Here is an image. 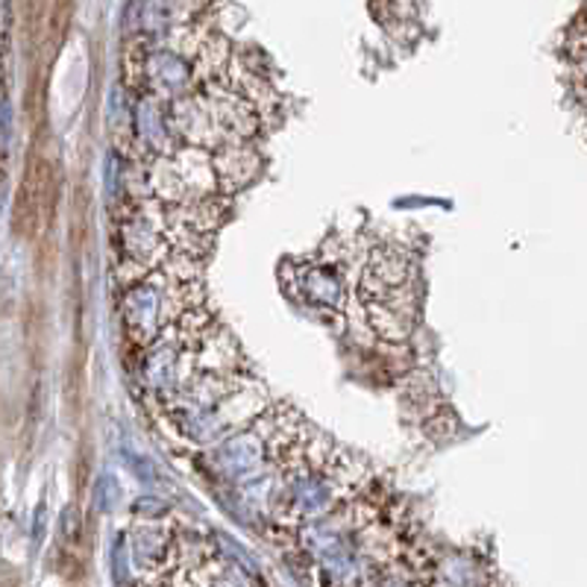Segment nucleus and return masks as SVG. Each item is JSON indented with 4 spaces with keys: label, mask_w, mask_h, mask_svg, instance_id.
Wrapping results in <instances>:
<instances>
[{
    "label": "nucleus",
    "mask_w": 587,
    "mask_h": 587,
    "mask_svg": "<svg viewBox=\"0 0 587 587\" xmlns=\"http://www.w3.org/2000/svg\"><path fill=\"white\" fill-rule=\"evenodd\" d=\"M570 62H573V71H576L578 88L587 95V48L570 50Z\"/></svg>",
    "instance_id": "4"
},
{
    "label": "nucleus",
    "mask_w": 587,
    "mask_h": 587,
    "mask_svg": "<svg viewBox=\"0 0 587 587\" xmlns=\"http://www.w3.org/2000/svg\"><path fill=\"white\" fill-rule=\"evenodd\" d=\"M197 299H200V291L188 277H180L171 268H164L124 291L121 318H124V327L133 341L156 344L176 320L194 311Z\"/></svg>",
    "instance_id": "1"
},
{
    "label": "nucleus",
    "mask_w": 587,
    "mask_h": 587,
    "mask_svg": "<svg viewBox=\"0 0 587 587\" xmlns=\"http://www.w3.org/2000/svg\"><path fill=\"white\" fill-rule=\"evenodd\" d=\"M215 159V174H218V185L223 192H232L239 185L250 183L256 171H259V156L253 154L247 145H227L218 147Z\"/></svg>",
    "instance_id": "3"
},
{
    "label": "nucleus",
    "mask_w": 587,
    "mask_h": 587,
    "mask_svg": "<svg viewBox=\"0 0 587 587\" xmlns=\"http://www.w3.org/2000/svg\"><path fill=\"white\" fill-rule=\"evenodd\" d=\"M297 289H303L308 306L315 308H338L344 299V285L338 270L332 268V261L323 265H311V268H299Z\"/></svg>",
    "instance_id": "2"
},
{
    "label": "nucleus",
    "mask_w": 587,
    "mask_h": 587,
    "mask_svg": "<svg viewBox=\"0 0 587 587\" xmlns=\"http://www.w3.org/2000/svg\"><path fill=\"white\" fill-rule=\"evenodd\" d=\"M7 27H10V3L0 0V59H3V45H7Z\"/></svg>",
    "instance_id": "5"
}]
</instances>
